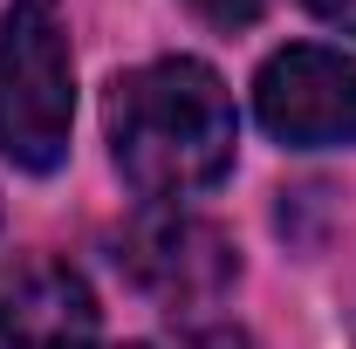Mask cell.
<instances>
[{
  "label": "cell",
  "mask_w": 356,
  "mask_h": 349,
  "mask_svg": "<svg viewBox=\"0 0 356 349\" xmlns=\"http://www.w3.org/2000/svg\"><path fill=\"white\" fill-rule=\"evenodd\" d=\"M76 124V62L62 0H14L0 14V158L14 172H55Z\"/></svg>",
  "instance_id": "2"
},
{
  "label": "cell",
  "mask_w": 356,
  "mask_h": 349,
  "mask_svg": "<svg viewBox=\"0 0 356 349\" xmlns=\"http://www.w3.org/2000/svg\"><path fill=\"white\" fill-rule=\"evenodd\" d=\"M117 267H124L131 288H144L165 308H213L240 281L233 240L213 219L178 213V206H151L144 219H131L124 240H117Z\"/></svg>",
  "instance_id": "3"
},
{
  "label": "cell",
  "mask_w": 356,
  "mask_h": 349,
  "mask_svg": "<svg viewBox=\"0 0 356 349\" xmlns=\"http://www.w3.org/2000/svg\"><path fill=\"white\" fill-rule=\"evenodd\" d=\"M103 124H110L117 172L151 206L213 192L233 172V144H240L233 96L192 55H165V62H144L131 76H117L110 103H103Z\"/></svg>",
  "instance_id": "1"
},
{
  "label": "cell",
  "mask_w": 356,
  "mask_h": 349,
  "mask_svg": "<svg viewBox=\"0 0 356 349\" xmlns=\"http://www.w3.org/2000/svg\"><path fill=\"white\" fill-rule=\"evenodd\" d=\"M131 349H144V343H131Z\"/></svg>",
  "instance_id": "8"
},
{
  "label": "cell",
  "mask_w": 356,
  "mask_h": 349,
  "mask_svg": "<svg viewBox=\"0 0 356 349\" xmlns=\"http://www.w3.org/2000/svg\"><path fill=\"white\" fill-rule=\"evenodd\" d=\"M254 117L267 124V137H281L295 151L356 144V62L343 48L315 42L267 55L254 76Z\"/></svg>",
  "instance_id": "4"
},
{
  "label": "cell",
  "mask_w": 356,
  "mask_h": 349,
  "mask_svg": "<svg viewBox=\"0 0 356 349\" xmlns=\"http://www.w3.org/2000/svg\"><path fill=\"white\" fill-rule=\"evenodd\" d=\"M185 7H192L206 28L233 35V28H254V21H261V7H267V0H185Z\"/></svg>",
  "instance_id": "6"
},
{
  "label": "cell",
  "mask_w": 356,
  "mask_h": 349,
  "mask_svg": "<svg viewBox=\"0 0 356 349\" xmlns=\"http://www.w3.org/2000/svg\"><path fill=\"white\" fill-rule=\"evenodd\" d=\"M0 349H103L89 281L55 254L0 261Z\"/></svg>",
  "instance_id": "5"
},
{
  "label": "cell",
  "mask_w": 356,
  "mask_h": 349,
  "mask_svg": "<svg viewBox=\"0 0 356 349\" xmlns=\"http://www.w3.org/2000/svg\"><path fill=\"white\" fill-rule=\"evenodd\" d=\"M315 14L329 21V28H343V35H356V0H309Z\"/></svg>",
  "instance_id": "7"
}]
</instances>
